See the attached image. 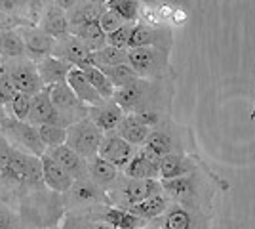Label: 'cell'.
<instances>
[{"label": "cell", "instance_id": "obj_32", "mask_svg": "<svg viewBox=\"0 0 255 229\" xmlns=\"http://www.w3.org/2000/svg\"><path fill=\"white\" fill-rule=\"evenodd\" d=\"M105 6H97V4H90L86 0H80L76 6H73L71 10L67 11V19H69V29L82 25L88 21H97L99 15L103 13Z\"/></svg>", "mask_w": 255, "mask_h": 229}, {"label": "cell", "instance_id": "obj_17", "mask_svg": "<svg viewBox=\"0 0 255 229\" xmlns=\"http://www.w3.org/2000/svg\"><path fill=\"white\" fill-rule=\"evenodd\" d=\"M17 33L21 34L23 44H25V55L27 59H31L34 63H38L40 59L52 55L53 50V38L44 33L38 25L31 27H19Z\"/></svg>", "mask_w": 255, "mask_h": 229}, {"label": "cell", "instance_id": "obj_11", "mask_svg": "<svg viewBox=\"0 0 255 229\" xmlns=\"http://www.w3.org/2000/svg\"><path fill=\"white\" fill-rule=\"evenodd\" d=\"M141 46H158L164 50L173 48V31L170 25L158 23H147L139 19L131 25V33L128 40V48H141Z\"/></svg>", "mask_w": 255, "mask_h": 229}, {"label": "cell", "instance_id": "obj_18", "mask_svg": "<svg viewBox=\"0 0 255 229\" xmlns=\"http://www.w3.org/2000/svg\"><path fill=\"white\" fill-rule=\"evenodd\" d=\"M67 193L71 197V201L78 207H111L107 191L94 184L90 178L73 182V186Z\"/></svg>", "mask_w": 255, "mask_h": 229}, {"label": "cell", "instance_id": "obj_7", "mask_svg": "<svg viewBox=\"0 0 255 229\" xmlns=\"http://www.w3.org/2000/svg\"><path fill=\"white\" fill-rule=\"evenodd\" d=\"M0 136L10 143L13 149L21 153L38 157V159L46 153V147L38 136V128L29 124L27 120L11 119L6 115V119L0 124Z\"/></svg>", "mask_w": 255, "mask_h": 229}, {"label": "cell", "instance_id": "obj_23", "mask_svg": "<svg viewBox=\"0 0 255 229\" xmlns=\"http://www.w3.org/2000/svg\"><path fill=\"white\" fill-rule=\"evenodd\" d=\"M65 82H67V86L73 90V94H75L76 98L80 99L84 105H88V107L97 105V103L103 101V98L96 92V88L90 84V80L84 75V71L78 69V67H71Z\"/></svg>", "mask_w": 255, "mask_h": 229}, {"label": "cell", "instance_id": "obj_48", "mask_svg": "<svg viewBox=\"0 0 255 229\" xmlns=\"http://www.w3.org/2000/svg\"><path fill=\"white\" fill-rule=\"evenodd\" d=\"M141 229H158L156 226H145V228H141Z\"/></svg>", "mask_w": 255, "mask_h": 229}, {"label": "cell", "instance_id": "obj_41", "mask_svg": "<svg viewBox=\"0 0 255 229\" xmlns=\"http://www.w3.org/2000/svg\"><path fill=\"white\" fill-rule=\"evenodd\" d=\"M17 92H15V88L11 86L10 78L6 76V71H4V67L0 65V105L4 107V105H8L13 96H15Z\"/></svg>", "mask_w": 255, "mask_h": 229}, {"label": "cell", "instance_id": "obj_9", "mask_svg": "<svg viewBox=\"0 0 255 229\" xmlns=\"http://www.w3.org/2000/svg\"><path fill=\"white\" fill-rule=\"evenodd\" d=\"M101 138H103V132L90 120V117H84V119L76 120L75 124L67 126L65 145H69L73 151H76L88 161L94 155H97Z\"/></svg>", "mask_w": 255, "mask_h": 229}, {"label": "cell", "instance_id": "obj_8", "mask_svg": "<svg viewBox=\"0 0 255 229\" xmlns=\"http://www.w3.org/2000/svg\"><path fill=\"white\" fill-rule=\"evenodd\" d=\"M210 216H212V212H206L200 208L170 203L166 212L154 222H156L158 229H208Z\"/></svg>", "mask_w": 255, "mask_h": 229}, {"label": "cell", "instance_id": "obj_34", "mask_svg": "<svg viewBox=\"0 0 255 229\" xmlns=\"http://www.w3.org/2000/svg\"><path fill=\"white\" fill-rule=\"evenodd\" d=\"M128 63V50L126 48H115V46H103L101 50L92 52V65L96 67H113Z\"/></svg>", "mask_w": 255, "mask_h": 229}, {"label": "cell", "instance_id": "obj_19", "mask_svg": "<svg viewBox=\"0 0 255 229\" xmlns=\"http://www.w3.org/2000/svg\"><path fill=\"white\" fill-rule=\"evenodd\" d=\"M46 153L52 157L55 163L63 168L73 180H86L88 178V161L80 157L76 151H73L69 145H57L52 149H46Z\"/></svg>", "mask_w": 255, "mask_h": 229}, {"label": "cell", "instance_id": "obj_26", "mask_svg": "<svg viewBox=\"0 0 255 229\" xmlns=\"http://www.w3.org/2000/svg\"><path fill=\"white\" fill-rule=\"evenodd\" d=\"M88 178L99 187H103L105 191H109L120 178V170L111 163H107L105 159H101L99 155H94L92 159H88Z\"/></svg>", "mask_w": 255, "mask_h": 229}, {"label": "cell", "instance_id": "obj_31", "mask_svg": "<svg viewBox=\"0 0 255 229\" xmlns=\"http://www.w3.org/2000/svg\"><path fill=\"white\" fill-rule=\"evenodd\" d=\"M0 57L4 61L19 59L25 55V44L17 29H0Z\"/></svg>", "mask_w": 255, "mask_h": 229}, {"label": "cell", "instance_id": "obj_33", "mask_svg": "<svg viewBox=\"0 0 255 229\" xmlns=\"http://www.w3.org/2000/svg\"><path fill=\"white\" fill-rule=\"evenodd\" d=\"M145 2L141 0H109L105 8L115 11L124 23H137L141 17V8Z\"/></svg>", "mask_w": 255, "mask_h": 229}, {"label": "cell", "instance_id": "obj_30", "mask_svg": "<svg viewBox=\"0 0 255 229\" xmlns=\"http://www.w3.org/2000/svg\"><path fill=\"white\" fill-rule=\"evenodd\" d=\"M168 207H170V201L166 199L164 193H160V195L149 197V199L141 201V203H137V205L126 208V210H129L131 214H135V216H139V218H143L145 222H150V220L160 218V216L166 212V208Z\"/></svg>", "mask_w": 255, "mask_h": 229}, {"label": "cell", "instance_id": "obj_47", "mask_svg": "<svg viewBox=\"0 0 255 229\" xmlns=\"http://www.w3.org/2000/svg\"><path fill=\"white\" fill-rule=\"evenodd\" d=\"M0 229H6V222L0 218Z\"/></svg>", "mask_w": 255, "mask_h": 229}, {"label": "cell", "instance_id": "obj_14", "mask_svg": "<svg viewBox=\"0 0 255 229\" xmlns=\"http://www.w3.org/2000/svg\"><path fill=\"white\" fill-rule=\"evenodd\" d=\"M52 55L63 59L67 63H71L73 67L84 69V67L92 65V52L80 38H76L75 34H67L61 38L53 40V50Z\"/></svg>", "mask_w": 255, "mask_h": 229}, {"label": "cell", "instance_id": "obj_1", "mask_svg": "<svg viewBox=\"0 0 255 229\" xmlns=\"http://www.w3.org/2000/svg\"><path fill=\"white\" fill-rule=\"evenodd\" d=\"M173 78V75L158 80L137 78L126 86L117 88L113 94V101L126 115L160 113L164 117H171V101L175 94Z\"/></svg>", "mask_w": 255, "mask_h": 229}, {"label": "cell", "instance_id": "obj_29", "mask_svg": "<svg viewBox=\"0 0 255 229\" xmlns=\"http://www.w3.org/2000/svg\"><path fill=\"white\" fill-rule=\"evenodd\" d=\"M69 33L75 34L76 38H80L90 48V52H96V50H101L103 46H107V34L103 33V29L99 27L97 21H88L82 25H76V27H71Z\"/></svg>", "mask_w": 255, "mask_h": 229}, {"label": "cell", "instance_id": "obj_37", "mask_svg": "<svg viewBox=\"0 0 255 229\" xmlns=\"http://www.w3.org/2000/svg\"><path fill=\"white\" fill-rule=\"evenodd\" d=\"M36 128H38V136H40V140H42L46 149L63 145L65 140H67V128L65 126H59V124H42V126H36Z\"/></svg>", "mask_w": 255, "mask_h": 229}, {"label": "cell", "instance_id": "obj_50", "mask_svg": "<svg viewBox=\"0 0 255 229\" xmlns=\"http://www.w3.org/2000/svg\"><path fill=\"white\" fill-rule=\"evenodd\" d=\"M2 63H4V59H2V57H0V65H2Z\"/></svg>", "mask_w": 255, "mask_h": 229}, {"label": "cell", "instance_id": "obj_12", "mask_svg": "<svg viewBox=\"0 0 255 229\" xmlns=\"http://www.w3.org/2000/svg\"><path fill=\"white\" fill-rule=\"evenodd\" d=\"M48 92H50L52 105L55 107L61 120H63L65 128L75 124L76 120L88 117V105H84L80 99L76 98L75 94H73V90L67 86V82L48 86Z\"/></svg>", "mask_w": 255, "mask_h": 229}, {"label": "cell", "instance_id": "obj_24", "mask_svg": "<svg viewBox=\"0 0 255 229\" xmlns=\"http://www.w3.org/2000/svg\"><path fill=\"white\" fill-rule=\"evenodd\" d=\"M38 27H40L48 36H52L53 40H55V38H61V36H67V34H69L67 11L61 10L59 6H55L52 2L50 6L44 8L42 17H40V21H38Z\"/></svg>", "mask_w": 255, "mask_h": 229}, {"label": "cell", "instance_id": "obj_4", "mask_svg": "<svg viewBox=\"0 0 255 229\" xmlns=\"http://www.w3.org/2000/svg\"><path fill=\"white\" fill-rule=\"evenodd\" d=\"M143 145L156 157H164L170 153H196V140L192 130L171 119L150 130L149 138Z\"/></svg>", "mask_w": 255, "mask_h": 229}, {"label": "cell", "instance_id": "obj_10", "mask_svg": "<svg viewBox=\"0 0 255 229\" xmlns=\"http://www.w3.org/2000/svg\"><path fill=\"white\" fill-rule=\"evenodd\" d=\"M6 76L10 78L11 86L15 88V92H21L27 96H34L40 90H44V84L40 80V75L36 71V63L27 59V57H19V59H8L2 63Z\"/></svg>", "mask_w": 255, "mask_h": 229}, {"label": "cell", "instance_id": "obj_6", "mask_svg": "<svg viewBox=\"0 0 255 229\" xmlns=\"http://www.w3.org/2000/svg\"><path fill=\"white\" fill-rule=\"evenodd\" d=\"M160 193H162L160 180H133V178H126L124 174H120L117 184L107 191V197H109L111 207L129 208Z\"/></svg>", "mask_w": 255, "mask_h": 229}, {"label": "cell", "instance_id": "obj_45", "mask_svg": "<svg viewBox=\"0 0 255 229\" xmlns=\"http://www.w3.org/2000/svg\"><path fill=\"white\" fill-rule=\"evenodd\" d=\"M92 229H111L109 226H105V224H97V226H94Z\"/></svg>", "mask_w": 255, "mask_h": 229}, {"label": "cell", "instance_id": "obj_15", "mask_svg": "<svg viewBox=\"0 0 255 229\" xmlns=\"http://www.w3.org/2000/svg\"><path fill=\"white\" fill-rule=\"evenodd\" d=\"M135 151H137V147H133L124 138H120L117 132H109V134H103L97 155L101 159H105L107 163L117 166L118 170H122L129 163V159L135 155Z\"/></svg>", "mask_w": 255, "mask_h": 229}, {"label": "cell", "instance_id": "obj_25", "mask_svg": "<svg viewBox=\"0 0 255 229\" xmlns=\"http://www.w3.org/2000/svg\"><path fill=\"white\" fill-rule=\"evenodd\" d=\"M71 67L73 65L63 61V59H59L55 55H48V57H44L36 63V71L40 75L44 86H53V84H61L67 80Z\"/></svg>", "mask_w": 255, "mask_h": 229}, {"label": "cell", "instance_id": "obj_49", "mask_svg": "<svg viewBox=\"0 0 255 229\" xmlns=\"http://www.w3.org/2000/svg\"><path fill=\"white\" fill-rule=\"evenodd\" d=\"M141 2H145V4H150V2H156V0H141Z\"/></svg>", "mask_w": 255, "mask_h": 229}, {"label": "cell", "instance_id": "obj_3", "mask_svg": "<svg viewBox=\"0 0 255 229\" xmlns=\"http://www.w3.org/2000/svg\"><path fill=\"white\" fill-rule=\"evenodd\" d=\"M42 186L40 159L13 149L0 136V195Z\"/></svg>", "mask_w": 255, "mask_h": 229}, {"label": "cell", "instance_id": "obj_28", "mask_svg": "<svg viewBox=\"0 0 255 229\" xmlns=\"http://www.w3.org/2000/svg\"><path fill=\"white\" fill-rule=\"evenodd\" d=\"M103 222L111 229H141L145 226H149V222H145L143 218L131 214L126 208L118 207H105Z\"/></svg>", "mask_w": 255, "mask_h": 229}, {"label": "cell", "instance_id": "obj_21", "mask_svg": "<svg viewBox=\"0 0 255 229\" xmlns=\"http://www.w3.org/2000/svg\"><path fill=\"white\" fill-rule=\"evenodd\" d=\"M124 111L118 107L113 99H103L101 103L88 107V117L96 124L103 134L115 132L120 124V120L124 119Z\"/></svg>", "mask_w": 255, "mask_h": 229}, {"label": "cell", "instance_id": "obj_44", "mask_svg": "<svg viewBox=\"0 0 255 229\" xmlns=\"http://www.w3.org/2000/svg\"><path fill=\"white\" fill-rule=\"evenodd\" d=\"M6 119V111H4V107L0 105V124H2V120Z\"/></svg>", "mask_w": 255, "mask_h": 229}, {"label": "cell", "instance_id": "obj_36", "mask_svg": "<svg viewBox=\"0 0 255 229\" xmlns=\"http://www.w3.org/2000/svg\"><path fill=\"white\" fill-rule=\"evenodd\" d=\"M101 71L107 75V78L111 80V84L115 88H122L137 80L139 76L135 75V71L128 63H120V65H113V67H101Z\"/></svg>", "mask_w": 255, "mask_h": 229}, {"label": "cell", "instance_id": "obj_13", "mask_svg": "<svg viewBox=\"0 0 255 229\" xmlns=\"http://www.w3.org/2000/svg\"><path fill=\"white\" fill-rule=\"evenodd\" d=\"M206 163L198 153H170L160 157V178L158 180H171L187 176L204 168Z\"/></svg>", "mask_w": 255, "mask_h": 229}, {"label": "cell", "instance_id": "obj_16", "mask_svg": "<svg viewBox=\"0 0 255 229\" xmlns=\"http://www.w3.org/2000/svg\"><path fill=\"white\" fill-rule=\"evenodd\" d=\"M122 174L133 180H158L160 178V157L149 151L145 145L137 147L135 155L122 168Z\"/></svg>", "mask_w": 255, "mask_h": 229}, {"label": "cell", "instance_id": "obj_35", "mask_svg": "<svg viewBox=\"0 0 255 229\" xmlns=\"http://www.w3.org/2000/svg\"><path fill=\"white\" fill-rule=\"evenodd\" d=\"M84 71V75L88 76V80H90V84L96 88V92L101 96L103 99H113V94H115V90L117 88L111 84V80L107 78V75L96 65H88L82 69Z\"/></svg>", "mask_w": 255, "mask_h": 229}, {"label": "cell", "instance_id": "obj_42", "mask_svg": "<svg viewBox=\"0 0 255 229\" xmlns=\"http://www.w3.org/2000/svg\"><path fill=\"white\" fill-rule=\"evenodd\" d=\"M78 2H80V0H53V4H55V6H59V8L65 10V11H69L73 6H76Z\"/></svg>", "mask_w": 255, "mask_h": 229}, {"label": "cell", "instance_id": "obj_20", "mask_svg": "<svg viewBox=\"0 0 255 229\" xmlns=\"http://www.w3.org/2000/svg\"><path fill=\"white\" fill-rule=\"evenodd\" d=\"M27 122L32 124V126H42V124H59V126H63V120H61L55 107L52 105L48 86L32 96L31 111H29Z\"/></svg>", "mask_w": 255, "mask_h": 229}, {"label": "cell", "instance_id": "obj_27", "mask_svg": "<svg viewBox=\"0 0 255 229\" xmlns=\"http://www.w3.org/2000/svg\"><path fill=\"white\" fill-rule=\"evenodd\" d=\"M152 128H149L137 115H124V119L120 120L117 132L120 138H124L128 143H131L133 147H141L147 142L149 134Z\"/></svg>", "mask_w": 255, "mask_h": 229}, {"label": "cell", "instance_id": "obj_43", "mask_svg": "<svg viewBox=\"0 0 255 229\" xmlns=\"http://www.w3.org/2000/svg\"><path fill=\"white\" fill-rule=\"evenodd\" d=\"M86 2H90V4H97V6H105L109 0H86Z\"/></svg>", "mask_w": 255, "mask_h": 229}, {"label": "cell", "instance_id": "obj_22", "mask_svg": "<svg viewBox=\"0 0 255 229\" xmlns=\"http://www.w3.org/2000/svg\"><path fill=\"white\" fill-rule=\"evenodd\" d=\"M40 168H42L44 186L55 191V193H67L73 186V182H75L48 153H44L40 157Z\"/></svg>", "mask_w": 255, "mask_h": 229}, {"label": "cell", "instance_id": "obj_46", "mask_svg": "<svg viewBox=\"0 0 255 229\" xmlns=\"http://www.w3.org/2000/svg\"><path fill=\"white\" fill-rule=\"evenodd\" d=\"M250 119L255 120V101H254V109H252V115H250Z\"/></svg>", "mask_w": 255, "mask_h": 229}, {"label": "cell", "instance_id": "obj_40", "mask_svg": "<svg viewBox=\"0 0 255 229\" xmlns=\"http://www.w3.org/2000/svg\"><path fill=\"white\" fill-rule=\"evenodd\" d=\"M97 23H99V27L103 29V33L105 34L113 33V31H117L118 27H122V25H124V21L118 17L115 11L109 10V8L103 10V13H101V15H99V19H97Z\"/></svg>", "mask_w": 255, "mask_h": 229}, {"label": "cell", "instance_id": "obj_5", "mask_svg": "<svg viewBox=\"0 0 255 229\" xmlns=\"http://www.w3.org/2000/svg\"><path fill=\"white\" fill-rule=\"evenodd\" d=\"M170 50L158 46H141V48H128V65L135 71L139 78L158 80L171 76Z\"/></svg>", "mask_w": 255, "mask_h": 229}, {"label": "cell", "instance_id": "obj_2", "mask_svg": "<svg viewBox=\"0 0 255 229\" xmlns=\"http://www.w3.org/2000/svg\"><path fill=\"white\" fill-rule=\"evenodd\" d=\"M160 186H162V193L166 195L170 203L200 208L206 212H212L215 191H229V187H231L221 176L215 174L208 164L187 176L160 180Z\"/></svg>", "mask_w": 255, "mask_h": 229}, {"label": "cell", "instance_id": "obj_39", "mask_svg": "<svg viewBox=\"0 0 255 229\" xmlns=\"http://www.w3.org/2000/svg\"><path fill=\"white\" fill-rule=\"evenodd\" d=\"M131 25L133 23H124L122 27H118L117 31L107 34V44L115 46V48H126L128 50V40H129V33H131Z\"/></svg>", "mask_w": 255, "mask_h": 229}, {"label": "cell", "instance_id": "obj_38", "mask_svg": "<svg viewBox=\"0 0 255 229\" xmlns=\"http://www.w3.org/2000/svg\"><path fill=\"white\" fill-rule=\"evenodd\" d=\"M31 101H32V96H27V94L17 92L10 103L4 105V111H6V115L11 117V119L27 120L29 111H31Z\"/></svg>", "mask_w": 255, "mask_h": 229}]
</instances>
